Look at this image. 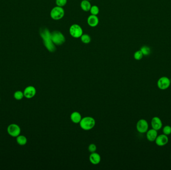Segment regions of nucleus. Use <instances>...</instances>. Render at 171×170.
Wrapping results in <instances>:
<instances>
[{
	"label": "nucleus",
	"mask_w": 171,
	"mask_h": 170,
	"mask_svg": "<svg viewBox=\"0 0 171 170\" xmlns=\"http://www.w3.org/2000/svg\"><path fill=\"white\" fill-rule=\"evenodd\" d=\"M40 34L47 49L51 53L55 52L56 48L52 41V34L50 33L49 30L47 28L40 30Z\"/></svg>",
	"instance_id": "nucleus-1"
},
{
	"label": "nucleus",
	"mask_w": 171,
	"mask_h": 170,
	"mask_svg": "<svg viewBox=\"0 0 171 170\" xmlns=\"http://www.w3.org/2000/svg\"><path fill=\"white\" fill-rule=\"evenodd\" d=\"M80 127L84 130H90L93 129L95 125L96 122L94 118L87 116L82 118L80 123Z\"/></svg>",
	"instance_id": "nucleus-2"
},
{
	"label": "nucleus",
	"mask_w": 171,
	"mask_h": 170,
	"mask_svg": "<svg viewBox=\"0 0 171 170\" xmlns=\"http://www.w3.org/2000/svg\"><path fill=\"white\" fill-rule=\"evenodd\" d=\"M52 38L53 42L55 45H60L65 42L66 39L62 33L59 31H54L52 33Z\"/></svg>",
	"instance_id": "nucleus-3"
},
{
	"label": "nucleus",
	"mask_w": 171,
	"mask_h": 170,
	"mask_svg": "<svg viewBox=\"0 0 171 170\" xmlns=\"http://www.w3.org/2000/svg\"><path fill=\"white\" fill-rule=\"evenodd\" d=\"M65 12L62 7H55L51 12V16L52 19L55 20H59L62 19L64 17Z\"/></svg>",
	"instance_id": "nucleus-4"
},
{
	"label": "nucleus",
	"mask_w": 171,
	"mask_h": 170,
	"mask_svg": "<svg viewBox=\"0 0 171 170\" xmlns=\"http://www.w3.org/2000/svg\"><path fill=\"white\" fill-rule=\"evenodd\" d=\"M171 81L169 78L166 77H163L160 78L157 81V86L160 89L164 90L170 87Z\"/></svg>",
	"instance_id": "nucleus-5"
},
{
	"label": "nucleus",
	"mask_w": 171,
	"mask_h": 170,
	"mask_svg": "<svg viewBox=\"0 0 171 170\" xmlns=\"http://www.w3.org/2000/svg\"><path fill=\"white\" fill-rule=\"evenodd\" d=\"M70 33L73 37L75 38H78L82 36V29L78 25L74 24L71 26L70 29Z\"/></svg>",
	"instance_id": "nucleus-6"
},
{
	"label": "nucleus",
	"mask_w": 171,
	"mask_h": 170,
	"mask_svg": "<svg viewBox=\"0 0 171 170\" xmlns=\"http://www.w3.org/2000/svg\"><path fill=\"white\" fill-rule=\"evenodd\" d=\"M9 134L12 137H18L21 133V128L19 125L16 124H10L7 128Z\"/></svg>",
	"instance_id": "nucleus-7"
},
{
	"label": "nucleus",
	"mask_w": 171,
	"mask_h": 170,
	"mask_svg": "<svg viewBox=\"0 0 171 170\" xmlns=\"http://www.w3.org/2000/svg\"><path fill=\"white\" fill-rule=\"evenodd\" d=\"M136 128L138 132L140 133H145L149 129V124L147 120L141 119L137 122Z\"/></svg>",
	"instance_id": "nucleus-8"
},
{
	"label": "nucleus",
	"mask_w": 171,
	"mask_h": 170,
	"mask_svg": "<svg viewBox=\"0 0 171 170\" xmlns=\"http://www.w3.org/2000/svg\"><path fill=\"white\" fill-rule=\"evenodd\" d=\"M155 143L158 146H164L168 144L169 142V138L167 135L165 134H161L157 137L156 139Z\"/></svg>",
	"instance_id": "nucleus-9"
},
{
	"label": "nucleus",
	"mask_w": 171,
	"mask_h": 170,
	"mask_svg": "<svg viewBox=\"0 0 171 170\" xmlns=\"http://www.w3.org/2000/svg\"><path fill=\"white\" fill-rule=\"evenodd\" d=\"M36 89L33 86H29L24 90V96L28 99L34 97L36 95Z\"/></svg>",
	"instance_id": "nucleus-10"
},
{
	"label": "nucleus",
	"mask_w": 171,
	"mask_h": 170,
	"mask_svg": "<svg viewBox=\"0 0 171 170\" xmlns=\"http://www.w3.org/2000/svg\"><path fill=\"white\" fill-rule=\"evenodd\" d=\"M151 126L153 129L157 131L160 130L163 126L162 120L159 117H154L152 119Z\"/></svg>",
	"instance_id": "nucleus-11"
},
{
	"label": "nucleus",
	"mask_w": 171,
	"mask_h": 170,
	"mask_svg": "<svg viewBox=\"0 0 171 170\" xmlns=\"http://www.w3.org/2000/svg\"><path fill=\"white\" fill-rule=\"evenodd\" d=\"M158 131L154 129L148 130L146 132V137L149 141L154 142L155 141L157 137L158 136Z\"/></svg>",
	"instance_id": "nucleus-12"
},
{
	"label": "nucleus",
	"mask_w": 171,
	"mask_h": 170,
	"mask_svg": "<svg viewBox=\"0 0 171 170\" xmlns=\"http://www.w3.org/2000/svg\"><path fill=\"white\" fill-rule=\"evenodd\" d=\"M89 160L90 162L93 164V165H97L101 162V156L98 153L96 152L92 153L89 157Z\"/></svg>",
	"instance_id": "nucleus-13"
},
{
	"label": "nucleus",
	"mask_w": 171,
	"mask_h": 170,
	"mask_svg": "<svg viewBox=\"0 0 171 170\" xmlns=\"http://www.w3.org/2000/svg\"><path fill=\"white\" fill-rule=\"evenodd\" d=\"M70 118L71 121L75 124L80 123V121L82 118L81 114L77 111L73 112L71 115Z\"/></svg>",
	"instance_id": "nucleus-14"
},
{
	"label": "nucleus",
	"mask_w": 171,
	"mask_h": 170,
	"mask_svg": "<svg viewBox=\"0 0 171 170\" xmlns=\"http://www.w3.org/2000/svg\"><path fill=\"white\" fill-rule=\"evenodd\" d=\"M88 23L92 27H95L98 25L99 19L96 15H91L88 19Z\"/></svg>",
	"instance_id": "nucleus-15"
},
{
	"label": "nucleus",
	"mask_w": 171,
	"mask_h": 170,
	"mask_svg": "<svg viewBox=\"0 0 171 170\" xmlns=\"http://www.w3.org/2000/svg\"><path fill=\"white\" fill-rule=\"evenodd\" d=\"M81 7L83 10L86 12L90 11L91 8V5L88 0H84L82 2L81 4Z\"/></svg>",
	"instance_id": "nucleus-16"
},
{
	"label": "nucleus",
	"mask_w": 171,
	"mask_h": 170,
	"mask_svg": "<svg viewBox=\"0 0 171 170\" xmlns=\"http://www.w3.org/2000/svg\"><path fill=\"white\" fill-rule=\"evenodd\" d=\"M17 142L18 144L20 145L23 146V145H26L27 143V138L23 135H19L17 138Z\"/></svg>",
	"instance_id": "nucleus-17"
},
{
	"label": "nucleus",
	"mask_w": 171,
	"mask_h": 170,
	"mask_svg": "<svg viewBox=\"0 0 171 170\" xmlns=\"http://www.w3.org/2000/svg\"><path fill=\"white\" fill-rule=\"evenodd\" d=\"M144 56H149L151 53V49L148 46H142L140 49Z\"/></svg>",
	"instance_id": "nucleus-18"
},
{
	"label": "nucleus",
	"mask_w": 171,
	"mask_h": 170,
	"mask_svg": "<svg viewBox=\"0 0 171 170\" xmlns=\"http://www.w3.org/2000/svg\"><path fill=\"white\" fill-rule=\"evenodd\" d=\"M24 93L22 92L21 91L18 90L15 92V93L14 94V97L15 98L16 100H20L23 99L24 97Z\"/></svg>",
	"instance_id": "nucleus-19"
},
{
	"label": "nucleus",
	"mask_w": 171,
	"mask_h": 170,
	"mask_svg": "<svg viewBox=\"0 0 171 170\" xmlns=\"http://www.w3.org/2000/svg\"><path fill=\"white\" fill-rule=\"evenodd\" d=\"M81 41L85 44H88L90 42L91 40L90 37L88 34H82V36H81Z\"/></svg>",
	"instance_id": "nucleus-20"
},
{
	"label": "nucleus",
	"mask_w": 171,
	"mask_h": 170,
	"mask_svg": "<svg viewBox=\"0 0 171 170\" xmlns=\"http://www.w3.org/2000/svg\"><path fill=\"white\" fill-rule=\"evenodd\" d=\"M143 54L142 53V52L141 50H138L137 52H135V53H134V58L137 60V61H140L142 59L143 57Z\"/></svg>",
	"instance_id": "nucleus-21"
},
{
	"label": "nucleus",
	"mask_w": 171,
	"mask_h": 170,
	"mask_svg": "<svg viewBox=\"0 0 171 170\" xmlns=\"http://www.w3.org/2000/svg\"><path fill=\"white\" fill-rule=\"evenodd\" d=\"M163 133L166 135H170L171 134V127L170 125H166L163 128Z\"/></svg>",
	"instance_id": "nucleus-22"
},
{
	"label": "nucleus",
	"mask_w": 171,
	"mask_h": 170,
	"mask_svg": "<svg viewBox=\"0 0 171 170\" xmlns=\"http://www.w3.org/2000/svg\"><path fill=\"white\" fill-rule=\"evenodd\" d=\"M90 12L92 15H96V16L99 13V8L97 6H94L93 7H91Z\"/></svg>",
	"instance_id": "nucleus-23"
},
{
	"label": "nucleus",
	"mask_w": 171,
	"mask_h": 170,
	"mask_svg": "<svg viewBox=\"0 0 171 170\" xmlns=\"http://www.w3.org/2000/svg\"><path fill=\"white\" fill-rule=\"evenodd\" d=\"M67 0H56V4L59 7H62L66 5Z\"/></svg>",
	"instance_id": "nucleus-24"
},
{
	"label": "nucleus",
	"mask_w": 171,
	"mask_h": 170,
	"mask_svg": "<svg viewBox=\"0 0 171 170\" xmlns=\"http://www.w3.org/2000/svg\"><path fill=\"white\" fill-rule=\"evenodd\" d=\"M88 150L91 153L95 152L97 150V146L94 144H91L88 147Z\"/></svg>",
	"instance_id": "nucleus-25"
},
{
	"label": "nucleus",
	"mask_w": 171,
	"mask_h": 170,
	"mask_svg": "<svg viewBox=\"0 0 171 170\" xmlns=\"http://www.w3.org/2000/svg\"><path fill=\"white\" fill-rule=\"evenodd\" d=\"M0 101H1V98H0Z\"/></svg>",
	"instance_id": "nucleus-26"
},
{
	"label": "nucleus",
	"mask_w": 171,
	"mask_h": 170,
	"mask_svg": "<svg viewBox=\"0 0 171 170\" xmlns=\"http://www.w3.org/2000/svg\"><path fill=\"white\" fill-rule=\"evenodd\" d=\"M88 1H90V0H88Z\"/></svg>",
	"instance_id": "nucleus-27"
}]
</instances>
